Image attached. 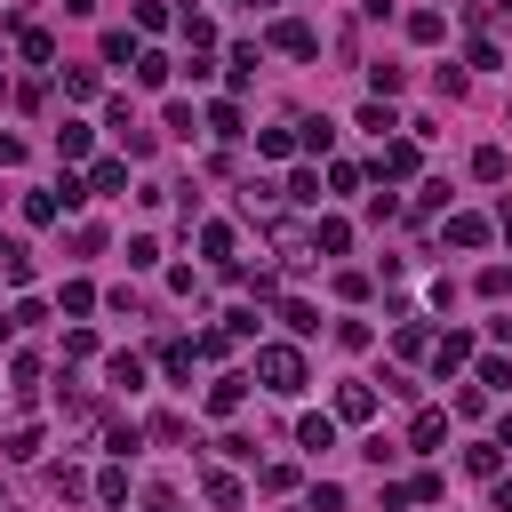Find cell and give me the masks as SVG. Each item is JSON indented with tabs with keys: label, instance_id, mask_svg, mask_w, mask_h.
Instances as JSON below:
<instances>
[{
	"label": "cell",
	"instance_id": "obj_39",
	"mask_svg": "<svg viewBox=\"0 0 512 512\" xmlns=\"http://www.w3.org/2000/svg\"><path fill=\"white\" fill-rule=\"evenodd\" d=\"M0 336H16V320H8V312H0Z\"/></svg>",
	"mask_w": 512,
	"mask_h": 512
},
{
	"label": "cell",
	"instance_id": "obj_24",
	"mask_svg": "<svg viewBox=\"0 0 512 512\" xmlns=\"http://www.w3.org/2000/svg\"><path fill=\"white\" fill-rule=\"evenodd\" d=\"M0 448H8V456H16V464H32V456H40V432H32V424H16V432H8V440H0Z\"/></svg>",
	"mask_w": 512,
	"mask_h": 512
},
{
	"label": "cell",
	"instance_id": "obj_31",
	"mask_svg": "<svg viewBox=\"0 0 512 512\" xmlns=\"http://www.w3.org/2000/svg\"><path fill=\"white\" fill-rule=\"evenodd\" d=\"M368 88H376V104H384V96H400V64H376V72H368Z\"/></svg>",
	"mask_w": 512,
	"mask_h": 512
},
{
	"label": "cell",
	"instance_id": "obj_17",
	"mask_svg": "<svg viewBox=\"0 0 512 512\" xmlns=\"http://www.w3.org/2000/svg\"><path fill=\"white\" fill-rule=\"evenodd\" d=\"M120 184H128V160H96L88 168V192H120Z\"/></svg>",
	"mask_w": 512,
	"mask_h": 512
},
{
	"label": "cell",
	"instance_id": "obj_23",
	"mask_svg": "<svg viewBox=\"0 0 512 512\" xmlns=\"http://www.w3.org/2000/svg\"><path fill=\"white\" fill-rule=\"evenodd\" d=\"M200 248H208V256L232 272V224H208V232H200Z\"/></svg>",
	"mask_w": 512,
	"mask_h": 512
},
{
	"label": "cell",
	"instance_id": "obj_15",
	"mask_svg": "<svg viewBox=\"0 0 512 512\" xmlns=\"http://www.w3.org/2000/svg\"><path fill=\"white\" fill-rule=\"evenodd\" d=\"M168 72H176V64H168V56H160V48H136V80H144V88H160V80H168Z\"/></svg>",
	"mask_w": 512,
	"mask_h": 512
},
{
	"label": "cell",
	"instance_id": "obj_19",
	"mask_svg": "<svg viewBox=\"0 0 512 512\" xmlns=\"http://www.w3.org/2000/svg\"><path fill=\"white\" fill-rule=\"evenodd\" d=\"M104 376H112V384H128V392H136V384H144V360H136V352H112V360H104Z\"/></svg>",
	"mask_w": 512,
	"mask_h": 512
},
{
	"label": "cell",
	"instance_id": "obj_18",
	"mask_svg": "<svg viewBox=\"0 0 512 512\" xmlns=\"http://www.w3.org/2000/svg\"><path fill=\"white\" fill-rule=\"evenodd\" d=\"M280 320H288V328H296V336H320V312H312V304H304V296H288V304H280Z\"/></svg>",
	"mask_w": 512,
	"mask_h": 512
},
{
	"label": "cell",
	"instance_id": "obj_40",
	"mask_svg": "<svg viewBox=\"0 0 512 512\" xmlns=\"http://www.w3.org/2000/svg\"><path fill=\"white\" fill-rule=\"evenodd\" d=\"M504 240H512V208H504Z\"/></svg>",
	"mask_w": 512,
	"mask_h": 512
},
{
	"label": "cell",
	"instance_id": "obj_7",
	"mask_svg": "<svg viewBox=\"0 0 512 512\" xmlns=\"http://www.w3.org/2000/svg\"><path fill=\"white\" fill-rule=\"evenodd\" d=\"M448 440V416L440 408H416V424H408V448H440Z\"/></svg>",
	"mask_w": 512,
	"mask_h": 512
},
{
	"label": "cell",
	"instance_id": "obj_33",
	"mask_svg": "<svg viewBox=\"0 0 512 512\" xmlns=\"http://www.w3.org/2000/svg\"><path fill=\"white\" fill-rule=\"evenodd\" d=\"M392 344H400V360H416V352H424V344H432V336H424V320H408V328H400V336H392Z\"/></svg>",
	"mask_w": 512,
	"mask_h": 512
},
{
	"label": "cell",
	"instance_id": "obj_14",
	"mask_svg": "<svg viewBox=\"0 0 512 512\" xmlns=\"http://www.w3.org/2000/svg\"><path fill=\"white\" fill-rule=\"evenodd\" d=\"M16 48H24V56H32V64H56V40H48V32H40V24H24V32H16Z\"/></svg>",
	"mask_w": 512,
	"mask_h": 512
},
{
	"label": "cell",
	"instance_id": "obj_27",
	"mask_svg": "<svg viewBox=\"0 0 512 512\" xmlns=\"http://www.w3.org/2000/svg\"><path fill=\"white\" fill-rule=\"evenodd\" d=\"M96 496H104V504H128V472L104 464V472H96Z\"/></svg>",
	"mask_w": 512,
	"mask_h": 512
},
{
	"label": "cell",
	"instance_id": "obj_35",
	"mask_svg": "<svg viewBox=\"0 0 512 512\" xmlns=\"http://www.w3.org/2000/svg\"><path fill=\"white\" fill-rule=\"evenodd\" d=\"M304 512H344V488H336V480H320V488H312V504H304Z\"/></svg>",
	"mask_w": 512,
	"mask_h": 512
},
{
	"label": "cell",
	"instance_id": "obj_8",
	"mask_svg": "<svg viewBox=\"0 0 512 512\" xmlns=\"http://www.w3.org/2000/svg\"><path fill=\"white\" fill-rule=\"evenodd\" d=\"M464 360H472V336H440V344H432V368H440V376H456Z\"/></svg>",
	"mask_w": 512,
	"mask_h": 512
},
{
	"label": "cell",
	"instance_id": "obj_1",
	"mask_svg": "<svg viewBox=\"0 0 512 512\" xmlns=\"http://www.w3.org/2000/svg\"><path fill=\"white\" fill-rule=\"evenodd\" d=\"M256 384L264 392H304V352L296 344H256Z\"/></svg>",
	"mask_w": 512,
	"mask_h": 512
},
{
	"label": "cell",
	"instance_id": "obj_32",
	"mask_svg": "<svg viewBox=\"0 0 512 512\" xmlns=\"http://www.w3.org/2000/svg\"><path fill=\"white\" fill-rule=\"evenodd\" d=\"M288 200H304V208H312V200H320V176H312V168H296V176H288Z\"/></svg>",
	"mask_w": 512,
	"mask_h": 512
},
{
	"label": "cell",
	"instance_id": "obj_2",
	"mask_svg": "<svg viewBox=\"0 0 512 512\" xmlns=\"http://www.w3.org/2000/svg\"><path fill=\"white\" fill-rule=\"evenodd\" d=\"M272 48H280V56H320V32H312L304 16H280V24H272Z\"/></svg>",
	"mask_w": 512,
	"mask_h": 512
},
{
	"label": "cell",
	"instance_id": "obj_13",
	"mask_svg": "<svg viewBox=\"0 0 512 512\" xmlns=\"http://www.w3.org/2000/svg\"><path fill=\"white\" fill-rule=\"evenodd\" d=\"M56 72H64V96H72V104L96 96V64H56Z\"/></svg>",
	"mask_w": 512,
	"mask_h": 512
},
{
	"label": "cell",
	"instance_id": "obj_34",
	"mask_svg": "<svg viewBox=\"0 0 512 512\" xmlns=\"http://www.w3.org/2000/svg\"><path fill=\"white\" fill-rule=\"evenodd\" d=\"M48 488H56V496H80V488H88V480H80V472H72V464H48Z\"/></svg>",
	"mask_w": 512,
	"mask_h": 512
},
{
	"label": "cell",
	"instance_id": "obj_10",
	"mask_svg": "<svg viewBox=\"0 0 512 512\" xmlns=\"http://www.w3.org/2000/svg\"><path fill=\"white\" fill-rule=\"evenodd\" d=\"M296 448H312V456L336 448V424H328V416H296Z\"/></svg>",
	"mask_w": 512,
	"mask_h": 512
},
{
	"label": "cell",
	"instance_id": "obj_11",
	"mask_svg": "<svg viewBox=\"0 0 512 512\" xmlns=\"http://www.w3.org/2000/svg\"><path fill=\"white\" fill-rule=\"evenodd\" d=\"M208 504H216V512H240V504H248V488H240L232 472H208Z\"/></svg>",
	"mask_w": 512,
	"mask_h": 512
},
{
	"label": "cell",
	"instance_id": "obj_5",
	"mask_svg": "<svg viewBox=\"0 0 512 512\" xmlns=\"http://www.w3.org/2000/svg\"><path fill=\"white\" fill-rule=\"evenodd\" d=\"M488 216H448V248H488Z\"/></svg>",
	"mask_w": 512,
	"mask_h": 512
},
{
	"label": "cell",
	"instance_id": "obj_3",
	"mask_svg": "<svg viewBox=\"0 0 512 512\" xmlns=\"http://www.w3.org/2000/svg\"><path fill=\"white\" fill-rule=\"evenodd\" d=\"M344 248H352V224L344 216H320L312 224V256H344Z\"/></svg>",
	"mask_w": 512,
	"mask_h": 512
},
{
	"label": "cell",
	"instance_id": "obj_9",
	"mask_svg": "<svg viewBox=\"0 0 512 512\" xmlns=\"http://www.w3.org/2000/svg\"><path fill=\"white\" fill-rule=\"evenodd\" d=\"M240 400H248V376H216V384H208V408H216V416H232Z\"/></svg>",
	"mask_w": 512,
	"mask_h": 512
},
{
	"label": "cell",
	"instance_id": "obj_25",
	"mask_svg": "<svg viewBox=\"0 0 512 512\" xmlns=\"http://www.w3.org/2000/svg\"><path fill=\"white\" fill-rule=\"evenodd\" d=\"M496 464H504L496 440H472V448H464V472H496Z\"/></svg>",
	"mask_w": 512,
	"mask_h": 512
},
{
	"label": "cell",
	"instance_id": "obj_26",
	"mask_svg": "<svg viewBox=\"0 0 512 512\" xmlns=\"http://www.w3.org/2000/svg\"><path fill=\"white\" fill-rule=\"evenodd\" d=\"M256 488H264V496H288V488H296V464H264Z\"/></svg>",
	"mask_w": 512,
	"mask_h": 512
},
{
	"label": "cell",
	"instance_id": "obj_28",
	"mask_svg": "<svg viewBox=\"0 0 512 512\" xmlns=\"http://www.w3.org/2000/svg\"><path fill=\"white\" fill-rule=\"evenodd\" d=\"M296 144H304V152H328V144H336V128H328V120H304V128H296Z\"/></svg>",
	"mask_w": 512,
	"mask_h": 512
},
{
	"label": "cell",
	"instance_id": "obj_4",
	"mask_svg": "<svg viewBox=\"0 0 512 512\" xmlns=\"http://www.w3.org/2000/svg\"><path fill=\"white\" fill-rule=\"evenodd\" d=\"M376 176H416V144H408V136H392V144L376 152Z\"/></svg>",
	"mask_w": 512,
	"mask_h": 512
},
{
	"label": "cell",
	"instance_id": "obj_30",
	"mask_svg": "<svg viewBox=\"0 0 512 512\" xmlns=\"http://www.w3.org/2000/svg\"><path fill=\"white\" fill-rule=\"evenodd\" d=\"M480 296H496V304H504V296H512V264H488V272H480Z\"/></svg>",
	"mask_w": 512,
	"mask_h": 512
},
{
	"label": "cell",
	"instance_id": "obj_21",
	"mask_svg": "<svg viewBox=\"0 0 512 512\" xmlns=\"http://www.w3.org/2000/svg\"><path fill=\"white\" fill-rule=\"evenodd\" d=\"M56 152H64V160H88V128L64 120V128H56Z\"/></svg>",
	"mask_w": 512,
	"mask_h": 512
},
{
	"label": "cell",
	"instance_id": "obj_22",
	"mask_svg": "<svg viewBox=\"0 0 512 512\" xmlns=\"http://www.w3.org/2000/svg\"><path fill=\"white\" fill-rule=\"evenodd\" d=\"M472 176H480V184H504V152L480 144V152H472Z\"/></svg>",
	"mask_w": 512,
	"mask_h": 512
},
{
	"label": "cell",
	"instance_id": "obj_37",
	"mask_svg": "<svg viewBox=\"0 0 512 512\" xmlns=\"http://www.w3.org/2000/svg\"><path fill=\"white\" fill-rule=\"evenodd\" d=\"M24 160V136H0V168H16Z\"/></svg>",
	"mask_w": 512,
	"mask_h": 512
},
{
	"label": "cell",
	"instance_id": "obj_6",
	"mask_svg": "<svg viewBox=\"0 0 512 512\" xmlns=\"http://www.w3.org/2000/svg\"><path fill=\"white\" fill-rule=\"evenodd\" d=\"M336 416H344V424H368V416H376V392H368V384H344V392H336Z\"/></svg>",
	"mask_w": 512,
	"mask_h": 512
},
{
	"label": "cell",
	"instance_id": "obj_29",
	"mask_svg": "<svg viewBox=\"0 0 512 512\" xmlns=\"http://www.w3.org/2000/svg\"><path fill=\"white\" fill-rule=\"evenodd\" d=\"M24 216H32V224H56V216H64V200H56V192H32V200H24Z\"/></svg>",
	"mask_w": 512,
	"mask_h": 512
},
{
	"label": "cell",
	"instance_id": "obj_36",
	"mask_svg": "<svg viewBox=\"0 0 512 512\" xmlns=\"http://www.w3.org/2000/svg\"><path fill=\"white\" fill-rule=\"evenodd\" d=\"M144 512H184V496H176V488H152V496H144Z\"/></svg>",
	"mask_w": 512,
	"mask_h": 512
},
{
	"label": "cell",
	"instance_id": "obj_20",
	"mask_svg": "<svg viewBox=\"0 0 512 512\" xmlns=\"http://www.w3.org/2000/svg\"><path fill=\"white\" fill-rule=\"evenodd\" d=\"M440 32H448V24H440V8H416V16H408V40H424V48H432Z\"/></svg>",
	"mask_w": 512,
	"mask_h": 512
},
{
	"label": "cell",
	"instance_id": "obj_12",
	"mask_svg": "<svg viewBox=\"0 0 512 512\" xmlns=\"http://www.w3.org/2000/svg\"><path fill=\"white\" fill-rule=\"evenodd\" d=\"M0 280H16V288L32 280V256H24V240H8V232H0Z\"/></svg>",
	"mask_w": 512,
	"mask_h": 512
},
{
	"label": "cell",
	"instance_id": "obj_16",
	"mask_svg": "<svg viewBox=\"0 0 512 512\" xmlns=\"http://www.w3.org/2000/svg\"><path fill=\"white\" fill-rule=\"evenodd\" d=\"M208 136H224V144L248 136V128H240V104H208Z\"/></svg>",
	"mask_w": 512,
	"mask_h": 512
},
{
	"label": "cell",
	"instance_id": "obj_41",
	"mask_svg": "<svg viewBox=\"0 0 512 512\" xmlns=\"http://www.w3.org/2000/svg\"><path fill=\"white\" fill-rule=\"evenodd\" d=\"M248 8H272V0H248Z\"/></svg>",
	"mask_w": 512,
	"mask_h": 512
},
{
	"label": "cell",
	"instance_id": "obj_38",
	"mask_svg": "<svg viewBox=\"0 0 512 512\" xmlns=\"http://www.w3.org/2000/svg\"><path fill=\"white\" fill-rule=\"evenodd\" d=\"M496 512H512V472H504V480H496Z\"/></svg>",
	"mask_w": 512,
	"mask_h": 512
}]
</instances>
